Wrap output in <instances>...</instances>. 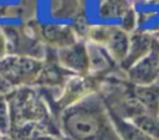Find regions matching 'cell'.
<instances>
[{
    "label": "cell",
    "mask_w": 159,
    "mask_h": 140,
    "mask_svg": "<svg viewBox=\"0 0 159 140\" xmlns=\"http://www.w3.org/2000/svg\"><path fill=\"white\" fill-rule=\"evenodd\" d=\"M78 120H76V123H73L71 125L72 130L76 131V134L81 135V136H88L91 134H93V131L96 130V125L93 124L92 120H89L88 118H77Z\"/></svg>",
    "instance_id": "obj_1"
}]
</instances>
